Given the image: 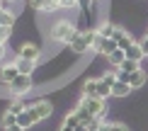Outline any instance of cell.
<instances>
[{"label": "cell", "mask_w": 148, "mask_h": 131, "mask_svg": "<svg viewBox=\"0 0 148 131\" xmlns=\"http://www.w3.org/2000/svg\"><path fill=\"white\" fill-rule=\"evenodd\" d=\"M97 34L100 36H107V39H114V34H116V27L112 22H102L100 27H97Z\"/></svg>", "instance_id": "cell-16"}, {"label": "cell", "mask_w": 148, "mask_h": 131, "mask_svg": "<svg viewBox=\"0 0 148 131\" xmlns=\"http://www.w3.org/2000/svg\"><path fill=\"white\" fill-rule=\"evenodd\" d=\"M10 90L15 92V95H24V92H29V90H32V75H20L17 80H12Z\"/></svg>", "instance_id": "cell-6"}, {"label": "cell", "mask_w": 148, "mask_h": 131, "mask_svg": "<svg viewBox=\"0 0 148 131\" xmlns=\"http://www.w3.org/2000/svg\"><path fill=\"white\" fill-rule=\"evenodd\" d=\"M80 32L75 29V24H73L71 20H58L56 24L51 27V32H49V36H51L56 44H66V46H71L73 39H75Z\"/></svg>", "instance_id": "cell-1"}, {"label": "cell", "mask_w": 148, "mask_h": 131, "mask_svg": "<svg viewBox=\"0 0 148 131\" xmlns=\"http://www.w3.org/2000/svg\"><path fill=\"white\" fill-rule=\"evenodd\" d=\"M5 131H24V129H22V126H17V124H15V126H8Z\"/></svg>", "instance_id": "cell-30"}, {"label": "cell", "mask_w": 148, "mask_h": 131, "mask_svg": "<svg viewBox=\"0 0 148 131\" xmlns=\"http://www.w3.org/2000/svg\"><path fill=\"white\" fill-rule=\"evenodd\" d=\"M92 3H95V0H78V8H80V10H85V12H88V10L92 8Z\"/></svg>", "instance_id": "cell-26"}, {"label": "cell", "mask_w": 148, "mask_h": 131, "mask_svg": "<svg viewBox=\"0 0 148 131\" xmlns=\"http://www.w3.org/2000/svg\"><path fill=\"white\" fill-rule=\"evenodd\" d=\"M29 109H32V114L36 117V121H41V119H46V117H51V102H46V99H39V102H34V104H29Z\"/></svg>", "instance_id": "cell-5"}, {"label": "cell", "mask_w": 148, "mask_h": 131, "mask_svg": "<svg viewBox=\"0 0 148 131\" xmlns=\"http://www.w3.org/2000/svg\"><path fill=\"white\" fill-rule=\"evenodd\" d=\"M5 53H8V51H5V44H0V61L5 58Z\"/></svg>", "instance_id": "cell-29"}, {"label": "cell", "mask_w": 148, "mask_h": 131, "mask_svg": "<svg viewBox=\"0 0 148 131\" xmlns=\"http://www.w3.org/2000/svg\"><path fill=\"white\" fill-rule=\"evenodd\" d=\"M12 24H15V12L12 10H0V27L12 29Z\"/></svg>", "instance_id": "cell-17"}, {"label": "cell", "mask_w": 148, "mask_h": 131, "mask_svg": "<svg viewBox=\"0 0 148 131\" xmlns=\"http://www.w3.org/2000/svg\"><path fill=\"white\" fill-rule=\"evenodd\" d=\"M8 36H10V29H8V27H0V44L8 41Z\"/></svg>", "instance_id": "cell-28"}, {"label": "cell", "mask_w": 148, "mask_h": 131, "mask_svg": "<svg viewBox=\"0 0 148 131\" xmlns=\"http://www.w3.org/2000/svg\"><path fill=\"white\" fill-rule=\"evenodd\" d=\"M34 124H36V117L32 114V109H29V107L24 109V112H22L20 117H17V126H22L24 131H27L29 126H34Z\"/></svg>", "instance_id": "cell-10"}, {"label": "cell", "mask_w": 148, "mask_h": 131, "mask_svg": "<svg viewBox=\"0 0 148 131\" xmlns=\"http://www.w3.org/2000/svg\"><path fill=\"white\" fill-rule=\"evenodd\" d=\"M143 49H141V44H131V46L126 49V58L129 61H136V63H141V58H143Z\"/></svg>", "instance_id": "cell-13"}, {"label": "cell", "mask_w": 148, "mask_h": 131, "mask_svg": "<svg viewBox=\"0 0 148 131\" xmlns=\"http://www.w3.org/2000/svg\"><path fill=\"white\" fill-rule=\"evenodd\" d=\"M95 39H97V29L80 32L75 39H73V44H71V51H75V53H85V51H90V49L95 46Z\"/></svg>", "instance_id": "cell-2"}, {"label": "cell", "mask_w": 148, "mask_h": 131, "mask_svg": "<svg viewBox=\"0 0 148 131\" xmlns=\"http://www.w3.org/2000/svg\"><path fill=\"white\" fill-rule=\"evenodd\" d=\"M29 3H32V8L39 10V12H53V10H58L53 0H29Z\"/></svg>", "instance_id": "cell-11"}, {"label": "cell", "mask_w": 148, "mask_h": 131, "mask_svg": "<svg viewBox=\"0 0 148 131\" xmlns=\"http://www.w3.org/2000/svg\"><path fill=\"white\" fill-rule=\"evenodd\" d=\"M107 61H109V63H112L114 68H119V66H121V63L126 61V51H121V49H116L114 53H109V56H107Z\"/></svg>", "instance_id": "cell-19"}, {"label": "cell", "mask_w": 148, "mask_h": 131, "mask_svg": "<svg viewBox=\"0 0 148 131\" xmlns=\"http://www.w3.org/2000/svg\"><path fill=\"white\" fill-rule=\"evenodd\" d=\"M116 71H121V73H136V71H141V68H138V63H136V61H124V63H121L119 68H116Z\"/></svg>", "instance_id": "cell-22"}, {"label": "cell", "mask_w": 148, "mask_h": 131, "mask_svg": "<svg viewBox=\"0 0 148 131\" xmlns=\"http://www.w3.org/2000/svg\"><path fill=\"white\" fill-rule=\"evenodd\" d=\"M78 104H83V107L88 109L92 117H102V114H104V99H97V97H85V95H83V99H80Z\"/></svg>", "instance_id": "cell-4"}, {"label": "cell", "mask_w": 148, "mask_h": 131, "mask_svg": "<svg viewBox=\"0 0 148 131\" xmlns=\"http://www.w3.org/2000/svg\"><path fill=\"white\" fill-rule=\"evenodd\" d=\"M0 3H3V0H0Z\"/></svg>", "instance_id": "cell-32"}, {"label": "cell", "mask_w": 148, "mask_h": 131, "mask_svg": "<svg viewBox=\"0 0 148 131\" xmlns=\"http://www.w3.org/2000/svg\"><path fill=\"white\" fill-rule=\"evenodd\" d=\"M129 92H131V85H129V83H121V80H116V83L112 85V95H114V97H126Z\"/></svg>", "instance_id": "cell-15"}, {"label": "cell", "mask_w": 148, "mask_h": 131, "mask_svg": "<svg viewBox=\"0 0 148 131\" xmlns=\"http://www.w3.org/2000/svg\"><path fill=\"white\" fill-rule=\"evenodd\" d=\"M39 56H41V49L39 46H36V44H22V46H20V58H27V61H34V63H36V61H39Z\"/></svg>", "instance_id": "cell-7"}, {"label": "cell", "mask_w": 148, "mask_h": 131, "mask_svg": "<svg viewBox=\"0 0 148 131\" xmlns=\"http://www.w3.org/2000/svg\"><path fill=\"white\" fill-rule=\"evenodd\" d=\"M114 41L119 44V49H121V51H126V49L131 46V44H136V41L131 39V36H129V32H126V29H121V27H116V34H114Z\"/></svg>", "instance_id": "cell-9"}, {"label": "cell", "mask_w": 148, "mask_h": 131, "mask_svg": "<svg viewBox=\"0 0 148 131\" xmlns=\"http://www.w3.org/2000/svg\"><path fill=\"white\" fill-rule=\"evenodd\" d=\"M75 114H78V119L83 121V124H88V126H90V124H92V121L97 119V117H92L90 112H88V109L83 107V104H78V107H75Z\"/></svg>", "instance_id": "cell-20"}, {"label": "cell", "mask_w": 148, "mask_h": 131, "mask_svg": "<svg viewBox=\"0 0 148 131\" xmlns=\"http://www.w3.org/2000/svg\"><path fill=\"white\" fill-rule=\"evenodd\" d=\"M129 85H131V90H136V87H141V85H146V71H136V73H131L129 75V80H126Z\"/></svg>", "instance_id": "cell-14"}, {"label": "cell", "mask_w": 148, "mask_h": 131, "mask_svg": "<svg viewBox=\"0 0 148 131\" xmlns=\"http://www.w3.org/2000/svg\"><path fill=\"white\" fill-rule=\"evenodd\" d=\"M116 49H119V44H116L114 39H107V36H100V34H97L92 51H97V53H102V56H109V53H114Z\"/></svg>", "instance_id": "cell-3"}, {"label": "cell", "mask_w": 148, "mask_h": 131, "mask_svg": "<svg viewBox=\"0 0 148 131\" xmlns=\"http://www.w3.org/2000/svg\"><path fill=\"white\" fill-rule=\"evenodd\" d=\"M83 95H85V97H97V80H85ZM97 99H100V97H97Z\"/></svg>", "instance_id": "cell-21"}, {"label": "cell", "mask_w": 148, "mask_h": 131, "mask_svg": "<svg viewBox=\"0 0 148 131\" xmlns=\"http://www.w3.org/2000/svg\"><path fill=\"white\" fill-rule=\"evenodd\" d=\"M61 131H75V129H71V126H63V124H61Z\"/></svg>", "instance_id": "cell-31"}, {"label": "cell", "mask_w": 148, "mask_h": 131, "mask_svg": "<svg viewBox=\"0 0 148 131\" xmlns=\"http://www.w3.org/2000/svg\"><path fill=\"white\" fill-rule=\"evenodd\" d=\"M15 66H17V71L22 73V75H32V71H34V61H27V58H20L17 56V61H15Z\"/></svg>", "instance_id": "cell-12"}, {"label": "cell", "mask_w": 148, "mask_h": 131, "mask_svg": "<svg viewBox=\"0 0 148 131\" xmlns=\"http://www.w3.org/2000/svg\"><path fill=\"white\" fill-rule=\"evenodd\" d=\"M80 124H83V121L78 119V114H75V112H71V114H66V119H63V126H71V129H78Z\"/></svg>", "instance_id": "cell-23"}, {"label": "cell", "mask_w": 148, "mask_h": 131, "mask_svg": "<svg viewBox=\"0 0 148 131\" xmlns=\"http://www.w3.org/2000/svg\"><path fill=\"white\" fill-rule=\"evenodd\" d=\"M109 131H129V129H126V124L114 121V124H109Z\"/></svg>", "instance_id": "cell-27"}, {"label": "cell", "mask_w": 148, "mask_h": 131, "mask_svg": "<svg viewBox=\"0 0 148 131\" xmlns=\"http://www.w3.org/2000/svg\"><path fill=\"white\" fill-rule=\"evenodd\" d=\"M20 75H22V73L17 71V66H15V63H10V66H3V68H0V80H3L5 85H10L12 80H17Z\"/></svg>", "instance_id": "cell-8"}, {"label": "cell", "mask_w": 148, "mask_h": 131, "mask_svg": "<svg viewBox=\"0 0 148 131\" xmlns=\"http://www.w3.org/2000/svg\"><path fill=\"white\" fill-rule=\"evenodd\" d=\"M109 95H112V85H109L107 83V80H97V97H100V99H107Z\"/></svg>", "instance_id": "cell-18"}, {"label": "cell", "mask_w": 148, "mask_h": 131, "mask_svg": "<svg viewBox=\"0 0 148 131\" xmlns=\"http://www.w3.org/2000/svg\"><path fill=\"white\" fill-rule=\"evenodd\" d=\"M24 109H27V107H24V104L20 102V99H15V102H12L10 107H8V112H10V114H15V117H20V114H22Z\"/></svg>", "instance_id": "cell-24"}, {"label": "cell", "mask_w": 148, "mask_h": 131, "mask_svg": "<svg viewBox=\"0 0 148 131\" xmlns=\"http://www.w3.org/2000/svg\"><path fill=\"white\" fill-rule=\"evenodd\" d=\"M15 124H17V117L10 114V112H5V114H3V126L8 129V126H15Z\"/></svg>", "instance_id": "cell-25"}]
</instances>
